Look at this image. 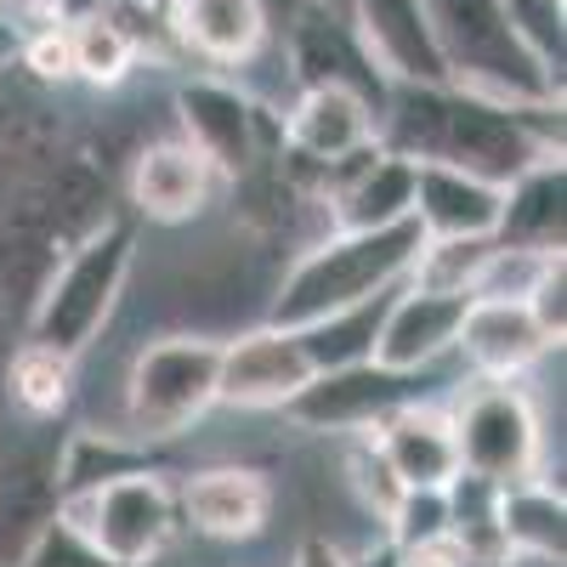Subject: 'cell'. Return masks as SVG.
I'll list each match as a JSON object with an SVG mask.
<instances>
[{
	"instance_id": "obj_30",
	"label": "cell",
	"mask_w": 567,
	"mask_h": 567,
	"mask_svg": "<svg viewBox=\"0 0 567 567\" xmlns=\"http://www.w3.org/2000/svg\"><path fill=\"white\" fill-rule=\"evenodd\" d=\"M386 545L414 550V545H437L449 539V488H403V499L386 516Z\"/></svg>"
},
{
	"instance_id": "obj_33",
	"label": "cell",
	"mask_w": 567,
	"mask_h": 567,
	"mask_svg": "<svg viewBox=\"0 0 567 567\" xmlns=\"http://www.w3.org/2000/svg\"><path fill=\"white\" fill-rule=\"evenodd\" d=\"M505 12H511L516 34L534 45V58L550 74H561V58H567V0H505Z\"/></svg>"
},
{
	"instance_id": "obj_31",
	"label": "cell",
	"mask_w": 567,
	"mask_h": 567,
	"mask_svg": "<svg viewBox=\"0 0 567 567\" xmlns=\"http://www.w3.org/2000/svg\"><path fill=\"white\" fill-rule=\"evenodd\" d=\"M18 74L40 91L52 85H74V45H69V18H52V23H34L23 29V45H18Z\"/></svg>"
},
{
	"instance_id": "obj_23",
	"label": "cell",
	"mask_w": 567,
	"mask_h": 567,
	"mask_svg": "<svg viewBox=\"0 0 567 567\" xmlns=\"http://www.w3.org/2000/svg\"><path fill=\"white\" fill-rule=\"evenodd\" d=\"M58 449L23 443L0 460V561H12L45 516H58Z\"/></svg>"
},
{
	"instance_id": "obj_39",
	"label": "cell",
	"mask_w": 567,
	"mask_h": 567,
	"mask_svg": "<svg viewBox=\"0 0 567 567\" xmlns=\"http://www.w3.org/2000/svg\"><path fill=\"white\" fill-rule=\"evenodd\" d=\"M0 567H12V561H0Z\"/></svg>"
},
{
	"instance_id": "obj_13",
	"label": "cell",
	"mask_w": 567,
	"mask_h": 567,
	"mask_svg": "<svg viewBox=\"0 0 567 567\" xmlns=\"http://www.w3.org/2000/svg\"><path fill=\"white\" fill-rule=\"evenodd\" d=\"M347 23L369 63L386 74V85H443V52L432 34V12L425 0H347Z\"/></svg>"
},
{
	"instance_id": "obj_5",
	"label": "cell",
	"mask_w": 567,
	"mask_h": 567,
	"mask_svg": "<svg viewBox=\"0 0 567 567\" xmlns=\"http://www.w3.org/2000/svg\"><path fill=\"white\" fill-rule=\"evenodd\" d=\"M221 341L210 336H165L148 341L125 369V437L165 443L216 409Z\"/></svg>"
},
{
	"instance_id": "obj_36",
	"label": "cell",
	"mask_w": 567,
	"mask_h": 567,
	"mask_svg": "<svg viewBox=\"0 0 567 567\" xmlns=\"http://www.w3.org/2000/svg\"><path fill=\"white\" fill-rule=\"evenodd\" d=\"M18 45H23V23L0 7V69H12L18 63Z\"/></svg>"
},
{
	"instance_id": "obj_35",
	"label": "cell",
	"mask_w": 567,
	"mask_h": 567,
	"mask_svg": "<svg viewBox=\"0 0 567 567\" xmlns=\"http://www.w3.org/2000/svg\"><path fill=\"white\" fill-rule=\"evenodd\" d=\"M290 567H358L336 539H323V534H307L301 545H296V561Z\"/></svg>"
},
{
	"instance_id": "obj_14",
	"label": "cell",
	"mask_w": 567,
	"mask_h": 567,
	"mask_svg": "<svg viewBox=\"0 0 567 567\" xmlns=\"http://www.w3.org/2000/svg\"><path fill=\"white\" fill-rule=\"evenodd\" d=\"M374 120H381V109L347 85H301L296 103L278 114V136H284V154L323 171V165L369 148V142H381Z\"/></svg>"
},
{
	"instance_id": "obj_12",
	"label": "cell",
	"mask_w": 567,
	"mask_h": 567,
	"mask_svg": "<svg viewBox=\"0 0 567 567\" xmlns=\"http://www.w3.org/2000/svg\"><path fill=\"white\" fill-rule=\"evenodd\" d=\"M182 528L216 539V545H245L261 539L272 523V483L256 465H205L176 488Z\"/></svg>"
},
{
	"instance_id": "obj_19",
	"label": "cell",
	"mask_w": 567,
	"mask_h": 567,
	"mask_svg": "<svg viewBox=\"0 0 567 567\" xmlns=\"http://www.w3.org/2000/svg\"><path fill=\"white\" fill-rule=\"evenodd\" d=\"M369 437L381 443V454H386V465L398 471L403 488H449V483L460 477L454 420H449V409L425 403V398L398 403Z\"/></svg>"
},
{
	"instance_id": "obj_18",
	"label": "cell",
	"mask_w": 567,
	"mask_h": 567,
	"mask_svg": "<svg viewBox=\"0 0 567 567\" xmlns=\"http://www.w3.org/2000/svg\"><path fill=\"white\" fill-rule=\"evenodd\" d=\"M499 199H505V182H488V176L460 171V165L420 159L409 216L420 221L425 239H494Z\"/></svg>"
},
{
	"instance_id": "obj_1",
	"label": "cell",
	"mask_w": 567,
	"mask_h": 567,
	"mask_svg": "<svg viewBox=\"0 0 567 567\" xmlns=\"http://www.w3.org/2000/svg\"><path fill=\"white\" fill-rule=\"evenodd\" d=\"M381 148L403 159H437L477 171L488 182H511L545 154H561V103H494L460 85H386L381 120H374Z\"/></svg>"
},
{
	"instance_id": "obj_20",
	"label": "cell",
	"mask_w": 567,
	"mask_h": 567,
	"mask_svg": "<svg viewBox=\"0 0 567 567\" xmlns=\"http://www.w3.org/2000/svg\"><path fill=\"white\" fill-rule=\"evenodd\" d=\"M494 239L516 245V250H550V256L567 245V165H561V154H545L505 182Z\"/></svg>"
},
{
	"instance_id": "obj_7",
	"label": "cell",
	"mask_w": 567,
	"mask_h": 567,
	"mask_svg": "<svg viewBox=\"0 0 567 567\" xmlns=\"http://www.w3.org/2000/svg\"><path fill=\"white\" fill-rule=\"evenodd\" d=\"M449 420H454L460 471H477L488 483L545 477V425L534 398L516 381H477L471 374V392H460Z\"/></svg>"
},
{
	"instance_id": "obj_11",
	"label": "cell",
	"mask_w": 567,
	"mask_h": 567,
	"mask_svg": "<svg viewBox=\"0 0 567 567\" xmlns=\"http://www.w3.org/2000/svg\"><path fill=\"white\" fill-rule=\"evenodd\" d=\"M216 187H221L216 165L187 136H165V142H148V148L131 154L125 194H131V210L154 227H182V221L205 216Z\"/></svg>"
},
{
	"instance_id": "obj_29",
	"label": "cell",
	"mask_w": 567,
	"mask_h": 567,
	"mask_svg": "<svg viewBox=\"0 0 567 567\" xmlns=\"http://www.w3.org/2000/svg\"><path fill=\"white\" fill-rule=\"evenodd\" d=\"M556 256H561V250H556ZM556 256H550V250H516V245H499V239H494V250H488L477 284H471V296H477V301H528L534 284L545 278V267H550Z\"/></svg>"
},
{
	"instance_id": "obj_2",
	"label": "cell",
	"mask_w": 567,
	"mask_h": 567,
	"mask_svg": "<svg viewBox=\"0 0 567 567\" xmlns=\"http://www.w3.org/2000/svg\"><path fill=\"white\" fill-rule=\"evenodd\" d=\"M420 221H392V227H329L323 239H312L290 272L278 278V290L267 301V323L301 329L323 312L358 307L369 296H386L409 278V261L420 250Z\"/></svg>"
},
{
	"instance_id": "obj_22",
	"label": "cell",
	"mask_w": 567,
	"mask_h": 567,
	"mask_svg": "<svg viewBox=\"0 0 567 567\" xmlns=\"http://www.w3.org/2000/svg\"><path fill=\"white\" fill-rule=\"evenodd\" d=\"M499 528H505L511 567H561V550H567L561 483L550 477L499 483Z\"/></svg>"
},
{
	"instance_id": "obj_34",
	"label": "cell",
	"mask_w": 567,
	"mask_h": 567,
	"mask_svg": "<svg viewBox=\"0 0 567 567\" xmlns=\"http://www.w3.org/2000/svg\"><path fill=\"white\" fill-rule=\"evenodd\" d=\"M528 307H534V318L545 323V336L561 347V336H567V261H561V256H556V261L545 267V278L534 284Z\"/></svg>"
},
{
	"instance_id": "obj_17",
	"label": "cell",
	"mask_w": 567,
	"mask_h": 567,
	"mask_svg": "<svg viewBox=\"0 0 567 567\" xmlns=\"http://www.w3.org/2000/svg\"><path fill=\"white\" fill-rule=\"evenodd\" d=\"M290 74H296V85H347L358 97H369L374 109L386 103V74L369 63L352 23L323 7H301L290 18Z\"/></svg>"
},
{
	"instance_id": "obj_3",
	"label": "cell",
	"mask_w": 567,
	"mask_h": 567,
	"mask_svg": "<svg viewBox=\"0 0 567 567\" xmlns=\"http://www.w3.org/2000/svg\"><path fill=\"white\" fill-rule=\"evenodd\" d=\"M131 267H136V227L109 216L91 233L63 250V261L45 272L40 296L29 307V341L52 347L63 358H80L91 341L109 329L125 284H131Z\"/></svg>"
},
{
	"instance_id": "obj_4",
	"label": "cell",
	"mask_w": 567,
	"mask_h": 567,
	"mask_svg": "<svg viewBox=\"0 0 567 567\" xmlns=\"http://www.w3.org/2000/svg\"><path fill=\"white\" fill-rule=\"evenodd\" d=\"M449 85L494 103H561V74H550L534 45L516 34L505 0H425Z\"/></svg>"
},
{
	"instance_id": "obj_25",
	"label": "cell",
	"mask_w": 567,
	"mask_h": 567,
	"mask_svg": "<svg viewBox=\"0 0 567 567\" xmlns=\"http://www.w3.org/2000/svg\"><path fill=\"white\" fill-rule=\"evenodd\" d=\"M392 296V290H386ZM386 296H369L358 307H341V312H323L312 323H301V352L318 369H347V363H369L374 358V336H381V312H386Z\"/></svg>"
},
{
	"instance_id": "obj_38",
	"label": "cell",
	"mask_w": 567,
	"mask_h": 567,
	"mask_svg": "<svg viewBox=\"0 0 567 567\" xmlns=\"http://www.w3.org/2000/svg\"><path fill=\"white\" fill-rule=\"evenodd\" d=\"M312 7H323V12H336V18H347V0H312Z\"/></svg>"
},
{
	"instance_id": "obj_24",
	"label": "cell",
	"mask_w": 567,
	"mask_h": 567,
	"mask_svg": "<svg viewBox=\"0 0 567 567\" xmlns=\"http://www.w3.org/2000/svg\"><path fill=\"white\" fill-rule=\"evenodd\" d=\"M69 45H74V80L80 85H97V91H120L142 52H136V40L125 34V23L103 7H91L80 18H69Z\"/></svg>"
},
{
	"instance_id": "obj_32",
	"label": "cell",
	"mask_w": 567,
	"mask_h": 567,
	"mask_svg": "<svg viewBox=\"0 0 567 567\" xmlns=\"http://www.w3.org/2000/svg\"><path fill=\"white\" fill-rule=\"evenodd\" d=\"M347 483H352L358 505H363V511L374 516V523H386V516H392V505L403 499V483H398V471L386 465L381 443H374L369 432H358V437H352V449H347Z\"/></svg>"
},
{
	"instance_id": "obj_10",
	"label": "cell",
	"mask_w": 567,
	"mask_h": 567,
	"mask_svg": "<svg viewBox=\"0 0 567 567\" xmlns=\"http://www.w3.org/2000/svg\"><path fill=\"white\" fill-rule=\"evenodd\" d=\"M312 381V363L301 352L296 329L256 323L239 341H221V374H216V403L227 409H284Z\"/></svg>"
},
{
	"instance_id": "obj_21",
	"label": "cell",
	"mask_w": 567,
	"mask_h": 567,
	"mask_svg": "<svg viewBox=\"0 0 567 567\" xmlns=\"http://www.w3.org/2000/svg\"><path fill=\"white\" fill-rule=\"evenodd\" d=\"M176 34H182V52H194L216 69H245L261 58L272 18L261 0H182Z\"/></svg>"
},
{
	"instance_id": "obj_27",
	"label": "cell",
	"mask_w": 567,
	"mask_h": 567,
	"mask_svg": "<svg viewBox=\"0 0 567 567\" xmlns=\"http://www.w3.org/2000/svg\"><path fill=\"white\" fill-rule=\"evenodd\" d=\"M488 250H494V239H420V250L409 261V284L443 290V296H471Z\"/></svg>"
},
{
	"instance_id": "obj_9",
	"label": "cell",
	"mask_w": 567,
	"mask_h": 567,
	"mask_svg": "<svg viewBox=\"0 0 567 567\" xmlns=\"http://www.w3.org/2000/svg\"><path fill=\"white\" fill-rule=\"evenodd\" d=\"M409 398H425L420 374H403V369H386V363H347V369H318L312 381L284 403L301 432H323V437H358V432H374L398 403Z\"/></svg>"
},
{
	"instance_id": "obj_6",
	"label": "cell",
	"mask_w": 567,
	"mask_h": 567,
	"mask_svg": "<svg viewBox=\"0 0 567 567\" xmlns=\"http://www.w3.org/2000/svg\"><path fill=\"white\" fill-rule=\"evenodd\" d=\"M58 511L74 528H85L91 545L114 556L120 567H154L182 528L176 488L159 465L125 471V477H109L97 488H74L58 499Z\"/></svg>"
},
{
	"instance_id": "obj_28",
	"label": "cell",
	"mask_w": 567,
	"mask_h": 567,
	"mask_svg": "<svg viewBox=\"0 0 567 567\" xmlns=\"http://www.w3.org/2000/svg\"><path fill=\"white\" fill-rule=\"evenodd\" d=\"M12 567H120L114 556H103L97 545H91L85 528H74L69 516H45V523L23 539V550L12 556Z\"/></svg>"
},
{
	"instance_id": "obj_8",
	"label": "cell",
	"mask_w": 567,
	"mask_h": 567,
	"mask_svg": "<svg viewBox=\"0 0 567 567\" xmlns=\"http://www.w3.org/2000/svg\"><path fill=\"white\" fill-rule=\"evenodd\" d=\"M176 120H182V136L216 165L221 182L245 176L250 165L284 148L272 109H261L233 80H216V74H187L176 85Z\"/></svg>"
},
{
	"instance_id": "obj_16",
	"label": "cell",
	"mask_w": 567,
	"mask_h": 567,
	"mask_svg": "<svg viewBox=\"0 0 567 567\" xmlns=\"http://www.w3.org/2000/svg\"><path fill=\"white\" fill-rule=\"evenodd\" d=\"M471 296H443V290H420V284H398L381 312V336H374V363L403 369V374H425L454 352L460 318H465Z\"/></svg>"
},
{
	"instance_id": "obj_15",
	"label": "cell",
	"mask_w": 567,
	"mask_h": 567,
	"mask_svg": "<svg viewBox=\"0 0 567 567\" xmlns=\"http://www.w3.org/2000/svg\"><path fill=\"white\" fill-rule=\"evenodd\" d=\"M454 352L465 358V369L477 381H523V374L556 352V341L545 336V323L534 318L528 301H465Z\"/></svg>"
},
{
	"instance_id": "obj_37",
	"label": "cell",
	"mask_w": 567,
	"mask_h": 567,
	"mask_svg": "<svg viewBox=\"0 0 567 567\" xmlns=\"http://www.w3.org/2000/svg\"><path fill=\"white\" fill-rule=\"evenodd\" d=\"M261 7H267V18H284V23H290L301 7H312V0H261Z\"/></svg>"
},
{
	"instance_id": "obj_26",
	"label": "cell",
	"mask_w": 567,
	"mask_h": 567,
	"mask_svg": "<svg viewBox=\"0 0 567 567\" xmlns=\"http://www.w3.org/2000/svg\"><path fill=\"white\" fill-rule=\"evenodd\" d=\"M69 392H74V358L40 347V341H23L7 363V398L12 409L29 420V425H45L69 409Z\"/></svg>"
}]
</instances>
